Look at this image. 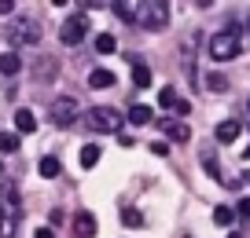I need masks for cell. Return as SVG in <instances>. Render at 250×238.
<instances>
[{
  "label": "cell",
  "instance_id": "cell-1",
  "mask_svg": "<svg viewBox=\"0 0 250 238\" xmlns=\"http://www.w3.org/2000/svg\"><path fill=\"white\" fill-rule=\"evenodd\" d=\"M19 216H22V194L15 187H0V238H11L19 227Z\"/></svg>",
  "mask_w": 250,
  "mask_h": 238
},
{
  "label": "cell",
  "instance_id": "cell-2",
  "mask_svg": "<svg viewBox=\"0 0 250 238\" xmlns=\"http://www.w3.org/2000/svg\"><path fill=\"white\" fill-rule=\"evenodd\" d=\"M239 52H243V37H239V30H235V26L217 30V33L210 37V55H213V62H232Z\"/></svg>",
  "mask_w": 250,
  "mask_h": 238
},
{
  "label": "cell",
  "instance_id": "cell-3",
  "mask_svg": "<svg viewBox=\"0 0 250 238\" xmlns=\"http://www.w3.org/2000/svg\"><path fill=\"white\" fill-rule=\"evenodd\" d=\"M136 26H144V30H166L169 26V4H162V0H144V4H136Z\"/></svg>",
  "mask_w": 250,
  "mask_h": 238
},
{
  "label": "cell",
  "instance_id": "cell-4",
  "mask_svg": "<svg viewBox=\"0 0 250 238\" xmlns=\"http://www.w3.org/2000/svg\"><path fill=\"white\" fill-rule=\"evenodd\" d=\"M11 44H41V22L33 15H15L8 26Z\"/></svg>",
  "mask_w": 250,
  "mask_h": 238
},
{
  "label": "cell",
  "instance_id": "cell-5",
  "mask_svg": "<svg viewBox=\"0 0 250 238\" xmlns=\"http://www.w3.org/2000/svg\"><path fill=\"white\" fill-rule=\"evenodd\" d=\"M85 125H88V132H118L122 128V114L110 107H96L85 114Z\"/></svg>",
  "mask_w": 250,
  "mask_h": 238
},
{
  "label": "cell",
  "instance_id": "cell-6",
  "mask_svg": "<svg viewBox=\"0 0 250 238\" xmlns=\"http://www.w3.org/2000/svg\"><path fill=\"white\" fill-rule=\"evenodd\" d=\"M85 33H88V18H85V15H70L66 22L59 26V40H62L66 48L81 44V37H85Z\"/></svg>",
  "mask_w": 250,
  "mask_h": 238
},
{
  "label": "cell",
  "instance_id": "cell-7",
  "mask_svg": "<svg viewBox=\"0 0 250 238\" xmlns=\"http://www.w3.org/2000/svg\"><path fill=\"white\" fill-rule=\"evenodd\" d=\"M74 117H78V99H74V95H59V99L52 103V121L59 125V128H70Z\"/></svg>",
  "mask_w": 250,
  "mask_h": 238
},
{
  "label": "cell",
  "instance_id": "cell-8",
  "mask_svg": "<svg viewBox=\"0 0 250 238\" xmlns=\"http://www.w3.org/2000/svg\"><path fill=\"white\" fill-rule=\"evenodd\" d=\"M158 132H166V139H173V143H184V139H188V125L180 121V117L158 121Z\"/></svg>",
  "mask_w": 250,
  "mask_h": 238
},
{
  "label": "cell",
  "instance_id": "cell-9",
  "mask_svg": "<svg viewBox=\"0 0 250 238\" xmlns=\"http://www.w3.org/2000/svg\"><path fill=\"white\" fill-rule=\"evenodd\" d=\"M70 227H74V238H92L96 235V216L92 213H78L70 220Z\"/></svg>",
  "mask_w": 250,
  "mask_h": 238
},
{
  "label": "cell",
  "instance_id": "cell-10",
  "mask_svg": "<svg viewBox=\"0 0 250 238\" xmlns=\"http://www.w3.org/2000/svg\"><path fill=\"white\" fill-rule=\"evenodd\" d=\"M213 132H217V143H232V139L243 132V125H239V121H221Z\"/></svg>",
  "mask_w": 250,
  "mask_h": 238
},
{
  "label": "cell",
  "instance_id": "cell-11",
  "mask_svg": "<svg viewBox=\"0 0 250 238\" xmlns=\"http://www.w3.org/2000/svg\"><path fill=\"white\" fill-rule=\"evenodd\" d=\"M15 132H37V117H33V110H15Z\"/></svg>",
  "mask_w": 250,
  "mask_h": 238
},
{
  "label": "cell",
  "instance_id": "cell-12",
  "mask_svg": "<svg viewBox=\"0 0 250 238\" xmlns=\"http://www.w3.org/2000/svg\"><path fill=\"white\" fill-rule=\"evenodd\" d=\"M88 85H92L96 92H100V88H110V85H114V73H110V70H103V66H96L92 73H88Z\"/></svg>",
  "mask_w": 250,
  "mask_h": 238
},
{
  "label": "cell",
  "instance_id": "cell-13",
  "mask_svg": "<svg viewBox=\"0 0 250 238\" xmlns=\"http://www.w3.org/2000/svg\"><path fill=\"white\" fill-rule=\"evenodd\" d=\"M19 70H22V59H19L15 52H4V55H0V73H8V77H15Z\"/></svg>",
  "mask_w": 250,
  "mask_h": 238
},
{
  "label": "cell",
  "instance_id": "cell-14",
  "mask_svg": "<svg viewBox=\"0 0 250 238\" xmlns=\"http://www.w3.org/2000/svg\"><path fill=\"white\" fill-rule=\"evenodd\" d=\"M100 143H85L81 146V165H85V169H96V165H100Z\"/></svg>",
  "mask_w": 250,
  "mask_h": 238
},
{
  "label": "cell",
  "instance_id": "cell-15",
  "mask_svg": "<svg viewBox=\"0 0 250 238\" xmlns=\"http://www.w3.org/2000/svg\"><path fill=\"white\" fill-rule=\"evenodd\" d=\"M37 172H41V176H44V180H55V176H59V172H62V165H59V158H41Z\"/></svg>",
  "mask_w": 250,
  "mask_h": 238
},
{
  "label": "cell",
  "instance_id": "cell-16",
  "mask_svg": "<svg viewBox=\"0 0 250 238\" xmlns=\"http://www.w3.org/2000/svg\"><path fill=\"white\" fill-rule=\"evenodd\" d=\"M133 85H136V88H147V85H151V70L144 66L140 59H133Z\"/></svg>",
  "mask_w": 250,
  "mask_h": 238
},
{
  "label": "cell",
  "instance_id": "cell-17",
  "mask_svg": "<svg viewBox=\"0 0 250 238\" xmlns=\"http://www.w3.org/2000/svg\"><path fill=\"white\" fill-rule=\"evenodd\" d=\"M151 117L155 114H151V107H144V103H136V107L129 110V121L133 125H151Z\"/></svg>",
  "mask_w": 250,
  "mask_h": 238
},
{
  "label": "cell",
  "instance_id": "cell-18",
  "mask_svg": "<svg viewBox=\"0 0 250 238\" xmlns=\"http://www.w3.org/2000/svg\"><path fill=\"white\" fill-rule=\"evenodd\" d=\"M213 220H217V227H232V223H235V209L217 205V209H213Z\"/></svg>",
  "mask_w": 250,
  "mask_h": 238
},
{
  "label": "cell",
  "instance_id": "cell-19",
  "mask_svg": "<svg viewBox=\"0 0 250 238\" xmlns=\"http://www.w3.org/2000/svg\"><path fill=\"white\" fill-rule=\"evenodd\" d=\"M19 150V132H0V154H15Z\"/></svg>",
  "mask_w": 250,
  "mask_h": 238
},
{
  "label": "cell",
  "instance_id": "cell-20",
  "mask_svg": "<svg viewBox=\"0 0 250 238\" xmlns=\"http://www.w3.org/2000/svg\"><path fill=\"white\" fill-rule=\"evenodd\" d=\"M114 48H118V40L110 37V33H100V37H96V52H100V55H110Z\"/></svg>",
  "mask_w": 250,
  "mask_h": 238
},
{
  "label": "cell",
  "instance_id": "cell-21",
  "mask_svg": "<svg viewBox=\"0 0 250 238\" xmlns=\"http://www.w3.org/2000/svg\"><path fill=\"white\" fill-rule=\"evenodd\" d=\"M114 8L118 18H125V22H136V4H110Z\"/></svg>",
  "mask_w": 250,
  "mask_h": 238
},
{
  "label": "cell",
  "instance_id": "cell-22",
  "mask_svg": "<svg viewBox=\"0 0 250 238\" xmlns=\"http://www.w3.org/2000/svg\"><path fill=\"white\" fill-rule=\"evenodd\" d=\"M177 103H180V99H177V92H173V88H169V85H166V88H162V92H158V107H166V110H173V107H177Z\"/></svg>",
  "mask_w": 250,
  "mask_h": 238
},
{
  "label": "cell",
  "instance_id": "cell-23",
  "mask_svg": "<svg viewBox=\"0 0 250 238\" xmlns=\"http://www.w3.org/2000/svg\"><path fill=\"white\" fill-rule=\"evenodd\" d=\"M206 88H210V92H225V88H228V77L210 73V77H206Z\"/></svg>",
  "mask_w": 250,
  "mask_h": 238
},
{
  "label": "cell",
  "instance_id": "cell-24",
  "mask_svg": "<svg viewBox=\"0 0 250 238\" xmlns=\"http://www.w3.org/2000/svg\"><path fill=\"white\" fill-rule=\"evenodd\" d=\"M52 70H55V62L52 59H37V77H44V81H52Z\"/></svg>",
  "mask_w": 250,
  "mask_h": 238
},
{
  "label": "cell",
  "instance_id": "cell-25",
  "mask_svg": "<svg viewBox=\"0 0 250 238\" xmlns=\"http://www.w3.org/2000/svg\"><path fill=\"white\" fill-rule=\"evenodd\" d=\"M235 216L250 223V198H239V201H235Z\"/></svg>",
  "mask_w": 250,
  "mask_h": 238
},
{
  "label": "cell",
  "instance_id": "cell-26",
  "mask_svg": "<svg viewBox=\"0 0 250 238\" xmlns=\"http://www.w3.org/2000/svg\"><path fill=\"white\" fill-rule=\"evenodd\" d=\"M125 223H129V227H144V220H140L136 209H125Z\"/></svg>",
  "mask_w": 250,
  "mask_h": 238
},
{
  "label": "cell",
  "instance_id": "cell-27",
  "mask_svg": "<svg viewBox=\"0 0 250 238\" xmlns=\"http://www.w3.org/2000/svg\"><path fill=\"white\" fill-rule=\"evenodd\" d=\"M151 154H158V158H166V154H169V146H166L162 139H155V143H151Z\"/></svg>",
  "mask_w": 250,
  "mask_h": 238
},
{
  "label": "cell",
  "instance_id": "cell-28",
  "mask_svg": "<svg viewBox=\"0 0 250 238\" xmlns=\"http://www.w3.org/2000/svg\"><path fill=\"white\" fill-rule=\"evenodd\" d=\"M15 11V0H0V15H11Z\"/></svg>",
  "mask_w": 250,
  "mask_h": 238
},
{
  "label": "cell",
  "instance_id": "cell-29",
  "mask_svg": "<svg viewBox=\"0 0 250 238\" xmlns=\"http://www.w3.org/2000/svg\"><path fill=\"white\" fill-rule=\"evenodd\" d=\"M188 110H191V103H188V99H180L177 107H173V114H188Z\"/></svg>",
  "mask_w": 250,
  "mask_h": 238
},
{
  "label": "cell",
  "instance_id": "cell-30",
  "mask_svg": "<svg viewBox=\"0 0 250 238\" xmlns=\"http://www.w3.org/2000/svg\"><path fill=\"white\" fill-rule=\"evenodd\" d=\"M33 238H55V231L52 227H37V235H33Z\"/></svg>",
  "mask_w": 250,
  "mask_h": 238
},
{
  "label": "cell",
  "instance_id": "cell-31",
  "mask_svg": "<svg viewBox=\"0 0 250 238\" xmlns=\"http://www.w3.org/2000/svg\"><path fill=\"white\" fill-rule=\"evenodd\" d=\"M247 158H250V143H247V150H243V162H247Z\"/></svg>",
  "mask_w": 250,
  "mask_h": 238
},
{
  "label": "cell",
  "instance_id": "cell-32",
  "mask_svg": "<svg viewBox=\"0 0 250 238\" xmlns=\"http://www.w3.org/2000/svg\"><path fill=\"white\" fill-rule=\"evenodd\" d=\"M228 238H239V231H232V235H228Z\"/></svg>",
  "mask_w": 250,
  "mask_h": 238
},
{
  "label": "cell",
  "instance_id": "cell-33",
  "mask_svg": "<svg viewBox=\"0 0 250 238\" xmlns=\"http://www.w3.org/2000/svg\"><path fill=\"white\" fill-rule=\"evenodd\" d=\"M247 30H250V15H247Z\"/></svg>",
  "mask_w": 250,
  "mask_h": 238
},
{
  "label": "cell",
  "instance_id": "cell-34",
  "mask_svg": "<svg viewBox=\"0 0 250 238\" xmlns=\"http://www.w3.org/2000/svg\"><path fill=\"white\" fill-rule=\"evenodd\" d=\"M0 176H4V165H0Z\"/></svg>",
  "mask_w": 250,
  "mask_h": 238
},
{
  "label": "cell",
  "instance_id": "cell-35",
  "mask_svg": "<svg viewBox=\"0 0 250 238\" xmlns=\"http://www.w3.org/2000/svg\"><path fill=\"white\" fill-rule=\"evenodd\" d=\"M247 110H250V99H247Z\"/></svg>",
  "mask_w": 250,
  "mask_h": 238
},
{
  "label": "cell",
  "instance_id": "cell-36",
  "mask_svg": "<svg viewBox=\"0 0 250 238\" xmlns=\"http://www.w3.org/2000/svg\"><path fill=\"white\" fill-rule=\"evenodd\" d=\"M247 180H250V176H247Z\"/></svg>",
  "mask_w": 250,
  "mask_h": 238
}]
</instances>
